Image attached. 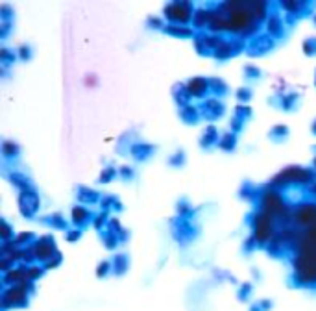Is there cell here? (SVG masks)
<instances>
[{
    "label": "cell",
    "instance_id": "6da1fadb",
    "mask_svg": "<svg viewBox=\"0 0 316 311\" xmlns=\"http://www.w3.org/2000/svg\"><path fill=\"white\" fill-rule=\"evenodd\" d=\"M194 8L193 2H185V0H174L165 6L163 15L167 19V24H183V26H191L193 24V17H194Z\"/></svg>",
    "mask_w": 316,
    "mask_h": 311
},
{
    "label": "cell",
    "instance_id": "7a4b0ae2",
    "mask_svg": "<svg viewBox=\"0 0 316 311\" xmlns=\"http://www.w3.org/2000/svg\"><path fill=\"white\" fill-rule=\"evenodd\" d=\"M170 232H172V237L178 245L187 246L198 237L200 228L196 224H193V220L176 217V219L170 220Z\"/></svg>",
    "mask_w": 316,
    "mask_h": 311
},
{
    "label": "cell",
    "instance_id": "3957f363",
    "mask_svg": "<svg viewBox=\"0 0 316 311\" xmlns=\"http://www.w3.org/2000/svg\"><path fill=\"white\" fill-rule=\"evenodd\" d=\"M19 202V211L24 219H36L39 209H41V199L37 189H28V191H21L17 196Z\"/></svg>",
    "mask_w": 316,
    "mask_h": 311
},
{
    "label": "cell",
    "instance_id": "277c9868",
    "mask_svg": "<svg viewBox=\"0 0 316 311\" xmlns=\"http://www.w3.org/2000/svg\"><path fill=\"white\" fill-rule=\"evenodd\" d=\"M251 226H254V237L257 239L259 245H266L274 239V230H272V219L270 215H266L265 211H259V213L254 215V220H251Z\"/></svg>",
    "mask_w": 316,
    "mask_h": 311
},
{
    "label": "cell",
    "instance_id": "5b68a950",
    "mask_svg": "<svg viewBox=\"0 0 316 311\" xmlns=\"http://www.w3.org/2000/svg\"><path fill=\"white\" fill-rule=\"evenodd\" d=\"M246 46H248V41H246V39H242V37H239V36H233L231 39H226V41L220 45V48L214 50L213 58L216 62H228L235 54L246 52Z\"/></svg>",
    "mask_w": 316,
    "mask_h": 311
},
{
    "label": "cell",
    "instance_id": "8992f818",
    "mask_svg": "<svg viewBox=\"0 0 316 311\" xmlns=\"http://www.w3.org/2000/svg\"><path fill=\"white\" fill-rule=\"evenodd\" d=\"M34 250H36V256H37V261L45 265L46 261H50L54 256H57V246H56V241L52 235H43L39 239L34 243Z\"/></svg>",
    "mask_w": 316,
    "mask_h": 311
},
{
    "label": "cell",
    "instance_id": "52a82bcc",
    "mask_svg": "<svg viewBox=\"0 0 316 311\" xmlns=\"http://www.w3.org/2000/svg\"><path fill=\"white\" fill-rule=\"evenodd\" d=\"M274 46H275V39H272L268 34H259V36H255L254 39L248 41L246 52H248V56H251V58L265 56V54L274 50Z\"/></svg>",
    "mask_w": 316,
    "mask_h": 311
},
{
    "label": "cell",
    "instance_id": "ba28073f",
    "mask_svg": "<svg viewBox=\"0 0 316 311\" xmlns=\"http://www.w3.org/2000/svg\"><path fill=\"white\" fill-rule=\"evenodd\" d=\"M200 113H202V119H205V121H218L220 117H224L226 106L220 98H205L204 102L200 104Z\"/></svg>",
    "mask_w": 316,
    "mask_h": 311
},
{
    "label": "cell",
    "instance_id": "9c48e42d",
    "mask_svg": "<svg viewBox=\"0 0 316 311\" xmlns=\"http://www.w3.org/2000/svg\"><path fill=\"white\" fill-rule=\"evenodd\" d=\"M266 34L272 37V39H283L287 34V21L285 17L277 13V11H272L270 17L266 19Z\"/></svg>",
    "mask_w": 316,
    "mask_h": 311
},
{
    "label": "cell",
    "instance_id": "30bf717a",
    "mask_svg": "<svg viewBox=\"0 0 316 311\" xmlns=\"http://www.w3.org/2000/svg\"><path fill=\"white\" fill-rule=\"evenodd\" d=\"M92 219H94V213H92L89 208H85V206H82V204L72 206V209H71V224L74 226V228L83 230L85 226L92 224Z\"/></svg>",
    "mask_w": 316,
    "mask_h": 311
},
{
    "label": "cell",
    "instance_id": "8fae6325",
    "mask_svg": "<svg viewBox=\"0 0 316 311\" xmlns=\"http://www.w3.org/2000/svg\"><path fill=\"white\" fill-rule=\"evenodd\" d=\"M185 86H187V89H189L191 97L193 98H202V100H205L207 95L211 93L209 78L194 76V78H191V80H187Z\"/></svg>",
    "mask_w": 316,
    "mask_h": 311
},
{
    "label": "cell",
    "instance_id": "7c38bea8",
    "mask_svg": "<svg viewBox=\"0 0 316 311\" xmlns=\"http://www.w3.org/2000/svg\"><path fill=\"white\" fill-rule=\"evenodd\" d=\"M277 6L287 11L285 15H287V22H289V24H294L301 15H307L305 10L307 8H311L309 2H279Z\"/></svg>",
    "mask_w": 316,
    "mask_h": 311
},
{
    "label": "cell",
    "instance_id": "4fadbf2b",
    "mask_svg": "<svg viewBox=\"0 0 316 311\" xmlns=\"http://www.w3.org/2000/svg\"><path fill=\"white\" fill-rule=\"evenodd\" d=\"M6 178L10 180V184L13 185V187L19 189V193H21V191H28V189H36V185H34L30 176L21 173V171H8V173H6Z\"/></svg>",
    "mask_w": 316,
    "mask_h": 311
},
{
    "label": "cell",
    "instance_id": "5bb4252c",
    "mask_svg": "<svg viewBox=\"0 0 316 311\" xmlns=\"http://www.w3.org/2000/svg\"><path fill=\"white\" fill-rule=\"evenodd\" d=\"M128 152L132 156L133 159H137V161H146L153 156L155 152V147L150 143H143V141H137V143H132L130 148H128Z\"/></svg>",
    "mask_w": 316,
    "mask_h": 311
},
{
    "label": "cell",
    "instance_id": "9a60e30c",
    "mask_svg": "<svg viewBox=\"0 0 316 311\" xmlns=\"http://www.w3.org/2000/svg\"><path fill=\"white\" fill-rule=\"evenodd\" d=\"M211 15H213V10L211 8H196L194 11V17H193V28L196 32H205L209 30V24H211Z\"/></svg>",
    "mask_w": 316,
    "mask_h": 311
},
{
    "label": "cell",
    "instance_id": "2e32d148",
    "mask_svg": "<svg viewBox=\"0 0 316 311\" xmlns=\"http://www.w3.org/2000/svg\"><path fill=\"white\" fill-rule=\"evenodd\" d=\"M76 199L82 206H92V204H98L102 200V194L98 193L97 189H91L87 187V185H78Z\"/></svg>",
    "mask_w": 316,
    "mask_h": 311
},
{
    "label": "cell",
    "instance_id": "e0dca14e",
    "mask_svg": "<svg viewBox=\"0 0 316 311\" xmlns=\"http://www.w3.org/2000/svg\"><path fill=\"white\" fill-rule=\"evenodd\" d=\"M41 222L48 226V228L57 230V232H69L71 230V220H67L59 211H54V213L43 217Z\"/></svg>",
    "mask_w": 316,
    "mask_h": 311
},
{
    "label": "cell",
    "instance_id": "ac0fdd59",
    "mask_svg": "<svg viewBox=\"0 0 316 311\" xmlns=\"http://www.w3.org/2000/svg\"><path fill=\"white\" fill-rule=\"evenodd\" d=\"M218 141H220L218 128L214 126V124H207L205 130L202 132V137H200V147L204 148V150H209V148H213L214 145L218 147Z\"/></svg>",
    "mask_w": 316,
    "mask_h": 311
},
{
    "label": "cell",
    "instance_id": "d6986e66",
    "mask_svg": "<svg viewBox=\"0 0 316 311\" xmlns=\"http://www.w3.org/2000/svg\"><path fill=\"white\" fill-rule=\"evenodd\" d=\"M163 32L167 36L178 37V39H194L196 34H198L193 26H183V24H167Z\"/></svg>",
    "mask_w": 316,
    "mask_h": 311
},
{
    "label": "cell",
    "instance_id": "ffe728a7",
    "mask_svg": "<svg viewBox=\"0 0 316 311\" xmlns=\"http://www.w3.org/2000/svg\"><path fill=\"white\" fill-rule=\"evenodd\" d=\"M172 97H174V102H176V106H178L179 109L193 104V97H191V93L185 83H176V86L172 87Z\"/></svg>",
    "mask_w": 316,
    "mask_h": 311
},
{
    "label": "cell",
    "instance_id": "44dd1931",
    "mask_svg": "<svg viewBox=\"0 0 316 311\" xmlns=\"http://www.w3.org/2000/svg\"><path fill=\"white\" fill-rule=\"evenodd\" d=\"M179 119H181L185 124H189V126H196V124L202 121L200 106L191 104V106H187V107H181V109H179Z\"/></svg>",
    "mask_w": 316,
    "mask_h": 311
},
{
    "label": "cell",
    "instance_id": "7402d4cb",
    "mask_svg": "<svg viewBox=\"0 0 316 311\" xmlns=\"http://www.w3.org/2000/svg\"><path fill=\"white\" fill-rule=\"evenodd\" d=\"M0 152H2L4 159H8V161H13V159H17L19 156H21V147H19V143L11 141V139H2V145H0Z\"/></svg>",
    "mask_w": 316,
    "mask_h": 311
},
{
    "label": "cell",
    "instance_id": "603a6c76",
    "mask_svg": "<svg viewBox=\"0 0 316 311\" xmlns=\"http://www.w3.org/2000/svg\"><path fill=\"white\" fill-rule=\"evenodd\" d=\"M113 272L117 276H124L130 269V256L126 252H118V254L113 256Z\"/></svg>",
    "mask_w": 316,
    "mask_h": 311
},
{
    "label": "cell",
    "instance_id": "cb8c5ba5",
    "mask_svg": "<svg viewBox=\"0 0 316 311\" xmlns=\"http://www.w3.org/2000/svg\"><path fill=\"white\" fill-rule=\"evenodd\" d=\"M239 196L242 200H246V202H257V200H261V196H263V191H259V189L255 187L254 184H250V182H244L239 191Z\"/></svg>",
    "mask_w": 316,
    "mask_h": 311
},
{
    "label": "cell",
    "instance_id": "d4e9b609",
    "mask_svg": "<svg viewBox=\"0 0 316 311\" xmlns=\"http://www.w3.org/2000/svg\"><path fill=\"white\" fill-rule=\"evenodd\" d=\"M237 145H239V137H237V133L224 132L222 135H220L218 148L222 150V152H235V150H237Z\"/></svg>",
    "mask_w": 316,
    "mask_h": 311
},
{
    "label": "cell",
    "instance_id": "484cf974",
    "mask_svg": "<svg viewBox=\"0 0 316 311\" xmlns=\"http://www.w3.org/2000/svg\"><path fill=\"white\" fill-rule=\"evenodd\" d=\"M289 133L291 132H289V126H287V124H275V126L270 128V132H268V139H270L272 143L281 145L289 139Z\"/></svg>",
    "mask_w": 316,
    "mask_h": 311
},
{
    "label": "cell",
    "instance_id": "4316f807",
    "mask_svg": "<svg viewBox=\"0 0 316 311\" xmlns=\"http://www.w3.org/2000/svg\"><path fill=\"white\" fill-rule=\"evenodd\" d=\"M100 208L102 211H122L124 206L120 202V199H117L115 194H102V200H100Z\"/></svg>",
    "mask_w": 316,
    "mask_h": 311
},
{
    "label": "cell",
    "instance_id": "83f0119b",
    "mask_svg": "<svg viewBox=\"0 0 316 311\" xmlns=\"http://www.w3.org/2000/svg\"><path fill=\"white\" fill-rule=\"evenodd\" d=\"M209 86H211V93H213L214 98H222L230 93V87H228V82H224L222 78H209Z\"/></svg>",
    "mask_w": 316,
    "mask_h": 311
},
{
    "label": "cell",
    "instance_id": "f1b7e54d",
    "mask_svg": "<svg viewBox=\"0 0 316 311\" xmlns=\"http://www.w3.org/2000/svg\"><path fill=\"white\" fill-rule=\"evenodd\" d=\"M17 60H19L17 50H11V48H8V46H2V48H0V65L2 67L10 69Z\"/></svg>",
    "mask_w": 316,
    "mask_h": 311
},
{
    "label": "cell",
    "instance_id": "f546056e",
    "mask_svg": "<svg viewBox=\"0 0 316 311\" xmlns=\"http://www.w3.org/2000/svg\"><path fill=\"white\" fill-rule=\"evenodd\" d=\"M176 213H178V217H181V219H191V217L196 213V209L193 208V204H191L187 199H181V200H178V204H176Z\"/></svg>",
    "mask_w": 316,
    "mask_h": 311
},
{
    "label": "cell",
    "instance_id": "4dcf8cb0",
    "mask_svg": "<svg viewBox=\"0 0 316 311\" xmlns=\"http://www.w3.org/2000/svg\"><path fill=\"white\" fill-rule=\"evenodd\" d=\"M298 100H300V95L298 93H285V95H281V109L283 111H292L296 109L298 106Z\"/></svg>",
    "mask_w": 316,
    "mask_h": 311
},
{
    "label": "cell",
    "instance_id": "1f68e13d",
    "mask_svg": "<svg viewBox=\"0 0 316 311\" xmlns=\"http://www.w3.org/2000/svg\"><path fill=\"white\" fill-rule=\"evenodd\" d=\"M15 230L11 228V224L6 219H0V239L2 243H10V241H15Z\"/></svg>",
    "mask_w": 316,
    "mask_h": 311
},
{
    "label": "cell",
    "instance_id": "d6a6232c",
    "mask_svg": "<svg viewBox=\"0 0 316 311\" xmlns=\"http://www.w3.org/2000/svg\"><path fill=\"white\" fill-rule=\"evenodd\" d=\"M100 239H102L104 246H106L107 250H115L118 245H120V239H118V235L113 234V232H109V230H104L102 235H100Z\"/></svg>",
    "mask_w": 316,
    "mask_h": 311
},
{
    "label": "cell",
    "instance_id": "836d02e7",
    "mask_svg": "<svg viewBox=\"0 0 316 311\" xmlns=\"http://www.w3.org/2000/svg\"><path fill=\"white\" fill-rule=\"evenodd\" d=\"M118 176V168H115L113 165H107V167L102 168V173H100V176H98V184H111L113 180Z\"/></svg>",
    "mask_w": 316,
    "mask_h": 311
},
{
    "label": "cell",
    "instance_id": "e575fe53",
    "mask_svg": "<svg viewBox=\"0 0 316 311\" xmlns=\"http://www.w3.org/2000/svg\"><path fill=\"white\" fill-rule=\"evenodd\" d=\"M169 167H172V168H181L185 165V161H187V154H185V150L183 148H178L176 152L170 156L169 159Z\"/></svg>",
    "mask_w": 316,
    "mask_h": 311
},
{
    "label": "cell",
    "instance_id": "d590c367",
    "mask_svg": "<svg viewBox=\"0 0 316 311\" xmlns=\"http://www.w3.org/2000/svg\"><path fill=\"white\" fill-rule=\"evenodd\" d=\"M109 211H100V213H97L94 215V219H92V228L97 230V232H100L102 234L104 230L107 228V222H109Z\"/></svg>",
    "mask_w": 316,
    "mask_h": 311
},
{
    "label": "cell",
    "instance_id": "8d00e7d4",
    "mask_svg": "<svg viewBox=\"0 0 316 311\" xmlns=\"http://www.w3.org/2000/svg\"><path fill=\"white\" fill-rule=\"evenodd\" d=\"M204 39H205V45L209 46V50L214 54L216 48H220V45L226 41V37L218 36V34H209V32H204Z\"/></svg>",
    "mask_w": 316,
    "mask_h": 311
},
{
    "label": "cell",
    "instance_id": "74e56055",
    "mask_svg": "<svg viewBox=\"0 0 316 311\" xmlns=\"http://www.w3.org/2000/svg\"><path fill=\"white\" fill-rule=\"evenodd\" d=\"M193 43H194V50L198 52L200 56H209V54H213V52L209 50V46L205 45L204 32H198V34H196V37L193 39Z\"/></svg>",
    "mask_w": 316,
    "mask_h": 311
},
{
    "label": "cell",
    "instance_id": "f35d334b",
    "mask_svg": "<svg viewBox=\"0 0 316 311\" xmlns=\"http://www.w3.org/2000/svg\"><path fill=\"white\" fill-rule=\"evenodd\" d=\"M37 239H39V237H36L34 232H21V234L15 237V243L21 246V248H24V246H31Z\"/></svg>",
    "mask_w": 316,
    "mask_h": 311
},
{
    "label": "cell",
    "instance_id": "ab89813d",
    "mask_svg": "<svg viewBox=\"0 0 316 311\" xmlns=\"http://www.w3.org/2000/svg\"><path fill=\"white\" fill-rule=\"evenodd\" d=\"M235 97L239 100V104H248L254 97V91H251V87L244 86V87H239L237 91H235Z\"/></svg>",
    "mask_w": 316,
    "mask_h": 311
},
{
    "label": "cell",
    "instance_id": "60d3db41",
    "mask_svg": "<svg viewBox=\"0 0 316 311\" xmlns=\"http://www.w3.org/2000/svg\"><path fill=\"white\" fill-rule=\"evenodd\" d=\"M263 76V72H261V69L257 65H254V63H246L244 65V78L246 80H259V78Z\"/></svg>",
    "mask_w": 316,
    "mask_h": 311
},
{
    "label": "cell",
    "instance_id": "b9f144b4",
    "mask_svg": "<svg viewBox=\"0 0 316 311\" xmlns=\"http://www.w3.org/2000/svg\"><path fill=\"white\" fill-rule=\"evenodd\" d=\"M45 272H46V270H45V267H43V265H30V267H28V270H26V278L36 284V280H39V278H41Z\"/></svg>",
    "mask_w": 316,
    "mask_h": 311
},
{
    "label": "cell",
    "instance_id": "7bdbcfd3",
    "mask_svg": "<svg viewBox=\"0 0 316 311\" xmlns=\"http://www.w3.org/2000/svg\"><path fill=\"white\" fill-rule=\"evenodd\" d=\"M15 11L10 4H0V22H13Z\"/></svg>",
    "mask_w": 316,
    "mask_h": 311
},
{
    "label": "cell",
    "instance_id": "ee69618b",
    "mask_svg": "<svg viewBox=\"0 0 316 311\" xmlns=\"http://www.w3.org/2000/svg\"><path fill=\"white\" fill-rule=\"evenodd\" d=\"M251 115H254V109H251L248 104H237V106H235V117H240V119H244V121H248V119H251Z\"/></svg>",
    "mask_w": 316,
    "mask_h": 311
},
{
    "label": "cell",
    "instance_id": "f6af8a7d",
    "mask_svg": "<svg viewBox=\"0 0 316 311\" xmlns=\"http://www.w3.org/2000/svg\"><path fill=\"white\" fill-rule=\"evenodd\" d=\"M303 54L305 56H309V58H314L316 56V36H312V37H307L305 41H303Z\"/></svg>",
    "mask_w": 316,
    "mask_h": 311
},
{
    "label": "cell",
    "instance_id": "bcb514c9",
    "mask_svg": "<svg viewBox=\"0 0 316 311\" xmlns=\"http://www.w3.org/2000/svg\"><path fill=\"white\" fill-rule=\"evenodd\" d=\"M146 26L150 28V30H165V26H167V22L163 21V17H155V15H150L146 19Z\"/></svg>",
    "mask_w": 316,
    "mask_h": 311
},
{
    "label": "cell",
    "instance_id": "7dc6e473",
    "mask_svg": "<svg viewBox=\"0 0 316 311\" xmlns=\"http://www.w3.org/2000/svg\"><path fill=\"white\" fill-rule=\"evenodd\" d=\"M17 56L21 62H30L31 56H34V48L30 45H19L17 46Z\"/></svg>",
    "mask_w": 316,
    "mask_h": 311
},
{
    "label": "cell",
    "instance_id": "c3c4849f",
    "mask_svg": "<svg viewBox=\"0 0 316 311\" xmlns=\"http://www.w3.org/2000/svg\"><path fill=\"white\" fill-rule=\"evenodd\" d=\"M118 178L124 180V182H132L135 178V168L130 167V165H120L118 167Z\"/></svg>",
    "mask_w": 316,
    "mask_h": 311
},
{
    "label": "cell",
    "instance_id": "681fc988",
    "mask_svg": "<svg viewBox=\"0 0 316 311\" xmlns=\"http://www.w3.org/2000/svg\"><path fill=\"white\" fill-rule=\"evenodd\" d=\"M244 126H246V121L244 119H240V117H231V121H230V132H233V133H237L239 135L242 130H244Z\"/></svg>",
    "mask_w": 316,
    "mask_h": 311
},
{
    "label": "cell",
    "instance_id": "f907efd6",
    "mask_svg": "<svg viewBox=\"0 0 316 311\" xmlns=\"http://www.w3.org/2000/svg\"><path fill=\"white\" fill-rule=\"evenodd\" d=\"M113 270V263L111 261H100L97 267V276L98 278H106L109 272Z\"/></svg>",
    "mask_w": 316,
    "mask_h": 311
},
{
    "label": "cell",
    "instance_id": "816d5d0a",
    "mask_svg": "<svg viewBox=\"0 0 316 311\" xmlns=\"http://www.w3.org/2000/svg\"><path fill=\"white\" fill-rule=\"evenodd\" d=\"M106 230H109V232H113V234L120 235L126 228L120 224V220H118L117 217H111V219H109V222H107V228Z\"/></svg>",
    "mask_w": 316,
    "mask_h": 311
},
{
    "label": "cell",
    "instance_id": "f5cc1de1",
    "mask_svg": "<svg viewBox=\"0 0 316 311\" xmlns=\"http://www.w3.org/2000/svg\"><path fill=\"white\" fill-rule=\"evenodd\" d=\"M82 239V230L80 228H71L69 232H65V241L67 243H76Z\"/></svg>",
    "mask_w": 316,
    "mask_h": 311
},
{
    "label": "cell",
    "instance_id": "db71d44e",
    "mask_svg": "<svg viewBox=\"0 0 316 311\" xmlns=\"http://www.w3.org/2000/svg\"><path fill=\"white\" fill-rule=\"evenodd\" d=\"M251 293H254V286H251V284H242V286L239 287V300L246 302L250 298Z\"/></svg>",
    "mask_w": 316,
    "mask_h": 311
},
{
    "label": "cell",
    "instance_id": "11a10c76",
    "mask_svg": "<svg viewBox=\"0 0 316 311\" xmlns=\"http://www.w3.org/2000/svg\"><path fill=\"white\" fill-rule=\"evenodd\" d=\"M257 245H259V243H257V239L254 237V234L248 235V237L244 239V243H242V250H244V254H250V252H254V248Z\"/></svg>",
    "mask_w": 316,
    "mask_h": 311
},
{
    "label": "cell",
    "instance_id": "9f6ffc18",
    "mask_svg": "<svg viewBox=\"0 0 316 311\" xmlns=\"http://www.w3.org/2000/svg\"><path fill=\"white\" fill-rule=\"evenodd\" d=\"M272 306H274L272 300H259L250 307V311H270Z\"/></svg>",
    "mask_w": 316,
    "mask_h": 311
},
{
    "label": "cell",
    "instance_id": "6f0895ef",
    "mask_svg": "<svg viewBox=\"0 0 316 311\" xmlns=\"http://www.w3.org/2000/svg\"><path fill=\"white\" fill-rule=\"evenodd\" d=\"M61 261H63V256H61V252H59V254L57 256H54V258H52L50 261H46L45 265V270H50V269H56V267H59L61 265Z\"/></svg>",
    "mask_w": 316,
    "mask_h": 311
},
{
    "label": "cell",
    "instance_id": "680465c9",
    "mask_svg": "<svg viewBox=\"0 0 316 311\" xmlns=\"http://www.w3.org/2000/svg\"><path fill=\"white\" fill-rule=\"evenodd\" d=\"M11 28H13V22H0V39L6 41L8 36L11 34Z\"/></svg>",
    "mask_w": 316,
    "mask_h": 311
},
{
    "label": "cell",
    "instance_id": "91938a15",
    "mask_svg": "<svg viewBox=\"0 0 316 311\" xmlns=\"http://www.w3.org/2000/svg\"><path fill=\"white\" fill-rule=\"evenodd\" d=\"M85 83H87V86H89V83H91V86H97V78H94V76H87L85 78Z\"/></svg>",
    "mask_w": 316,
    "mask_h": 311
},
{
    "label": "cell",
    "instance_id": "94428289",
    "mask_svg": "<svg viewBox=\"0 0 316 311\" xmlns=\"http://www.w3.org/2000/svg\"><path fill=\"white\" fill-rule=\"evenodd\" d=\"M311 133L312 135H316V119L311 123Z\"/></svg>",
    "mask_w": 316,
    "mask_h": 311
},
{
    "label": "cell",
    "instance_id": "6125c7cd",
    "mask_svg": "<svg viewBox=\"0 0 316 311\" xmlns=\"http://www.w3.org/2000/svg\"><path fill=\"white\" fill-rule=\"evenodd\" d=\"M311 21L314 22V26H316V13H311Z\"/></svg>",
    "mask_w": 316,
    "mask_h": 311
},
{
    "label": "cell",
    "instance_id": "be15d7a7",
    "mask_svg": "<svg viewBox=\"0 0 316 311\" xmlns=\"http://www.w3.org/2000/svg\"><path fill=\"white\" fill-rule=\"evenodd\" d=\"M314 83H316V80H314Z\"/></svg>",
    "mask_w": 316,
    "mask_h": 311
}]
</instances>
